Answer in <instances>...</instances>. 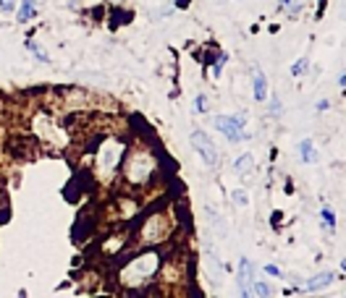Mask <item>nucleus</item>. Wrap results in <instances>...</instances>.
<instances>
[{
	"label": "nucleus",
	"instance_id": "16",
	"mask_svg": "<svg viewBox=\"0 0 346 298\" xmlns=\"http://www.w3.org/2000/svg\"><path fill=\"white\" fill-rule=\"evenodd\" d=\"M13 5H16V0H0V11L3 13H11Z\"/></svg>",
	"mask_w": 346,
	"mask_h": 298
},
{
	"label": "nucleus",
	"instance_id": "7",
	"mask_svg": "<svg viewBox=\"0 0 346 298\" xmlns=\"http://www.w3.org/2000/svg\"><path fill=\"white\" fill-rule=\"evenodd\" d=\"M34 5H37V0H21V8H19V21H21V24H26L29 18L37 16Z\"/></svg>",
	"mask_w": 346,
	"mask_h": 298
},
{
	"label": "nucleus",
	"instance_id": "9",
	"mask_svg": "<svg viewBox=\"0 0 346 298\" xmlns=\"http://www.w3.org/2000/svg\"><path fill=\"white\" fill-rule=\"evenodd\" d=\"M252 167H254V157H252V154H241L239 160L233 162V170L239 173V175H247Z\"/></svg>",
	"mask_w": 346,
	"mask_h": 298
},
{
	"label": "nucleus",
	"instance_id": "13",
	"mask_svg": "<svg viewBox=\"0 0 346 298\" xmlns=\"http://www.w3.org/2000/svg\"><path fill=\"white\" fill-rule=\"evenodd\" d=\"M307 66H309V60H307V58H299V60L294 63V68H291V73H294V76H302V73L307 71Z\"/></svg>",
	"mask_w": 346,
	"mask_h": 298
},
{
	"label": "nucleus",
	"instance_id": "4",
	"mask_svg": "<svg viewBox=\"0 0 346 298\" xmlns=\"http://www.w3.org/2000/svg\"><path fill=\"white\" fill-rule=\"evenodd\" d=\"M252 283H254V267L249 259L239 262V291L241 296H252Z\"/></svg>",
	"mask_w": 346,
	"mask_h": 298
},
{
	"label": "nucleus",
	"instance_id": "12",
	"mask_svg": "<svg viewBox=\"0 0 346 298\" xmlns=\"http://www.w3.org/2000/svg\"><path fill=\"white\" fill-rule=\"evenodd\" d=\"M323 222H325V228H328V230H333V228H336V215H333V209H331V207H325V209H323Z\"/></svg>",
	"mask_w": 346,
	"mask_h": 298
},
{
	"label": "nucleus",
	"instance_id": "10",
	"mask_svg": "<svg viewBox=\"0 0 346 298\" xmlns=\"http://www.w3.org/2000/svg\"><path fill=\"white\" fill-rule=\"evenodd\" d=\"M281 8L288 13H299V11H304V5H307V0H278Z\"/></svg>",
	"mask_w": 346,
	"mask_h": 298
},
{
	"label": "nucleus",
	"instance_id": "11",
	"mask_svg": "<svg viewBox=\"0 0 346 298\" xmlns=\"http://www.w3.org/2000/svg\"><path fill=\"white\" fill-rule=\"evenodd\" d=\"M29 50L34 52V58H37V60H42V63H50V55H48V52H45V50L40 48V45H34V42H29Z\"/></svg>",
	"mask_w": 346,
	"mask_h": 298
},
{
	"label": "nucleus",
	"instance_id": "22",
	"mask_svg": "<svg viewBox=\"0 0 346 298\" xmlns=\"http://www.w3.org/2000/svg\"><path fill=\"white\" fill-rule=\"evenodd\" d=\"M344 269H346V259H344Z\"/></svg>",
	"mask_w": 346,
	"mask_h": 298
},
{
	"label": "nucleus",
	"instance_id": "15",
	"mask_svg": "<svg viewBox=\"0 0 346 298\" xmlns=\"http://www.w3.org/2000/svg\"><path fill=\"white\" fill-rule=\"evenodd\" d=\"M231 197H233V201L239 204V207H247V204H249V199H247V191H239V189H236V191L231 194Z\"/></svg>",
	"mask_w": 346,
	"mask_h": 298
},
{
	"label": "nucleus",
	"instance_id": "3",
	"mask_svg": "<svg viewBox=\"0 0 346 298\" xmlns=\"http://www.w3.org/2000/svg\"><path fill=\"white\" fill-rule=\"evenodd\" d=\"M150 167H152V162H150L147 154H134L131 165H129V178L131 181H144L150 175Z\"/></svg>",
	"mask_w": 346,
	"mask_h": 298
},
{
	"label": "nucleus",
	"instance_id": "21",
	"mask_svg": "<svg viewBox=\"0 0 346 298\" xmlns=\"http://www.w3.org/2000/svg\"><path fill=\"white\" fill-rule=\"evenodd\" d=\"M341 87H346V73H344V76H341Z\"/></svg>",
	"mask_w": 346,
	"mask_h": 298
},
{
	"label": "nucleus",
	"instance_id": "1",
	"mask_svg": "<svg viewBox=\"0 0 346 298\" xmlns=\"http://www.w3.org/2000/svg\"><path fill=\"white\" fill-rule=\"evenodd\" d=\"M189 139H192V147L199 152V157H202V162L210 165V167H218V162H221V160H218V149L210 142V136H207L205 131H194Z\"/></svg>",
	"mask_w": 346,
	"mask_h": 298
},
{
	"label": "nucleus",
	"instance_id": "17",
	"mask_svg": "<svg viewBox=\"0 0 346 298\" xmlns=\"http://www.w3.org/2000/svg\"><path fill=\"white\" fill-rule=\"evenodd\" d=\"M194 107L199 110V113H205V110H207V97H205V95H199L197 102H194Z\"/></svg>",
	"mask_w": 346,
	"mask_h": 298
},
{
	"label": "nucleus",
	"instance_id": "8",
	"mask_svg": "<svg viewBox=\"0 0 346 298\" xmlns=\"http://www.w3.org/2000/svg\"><path fill=\"white\" fill-rule=\"evenodd\" d=\"M299 154H302V160H304V162H315V160H317V152H315L312 139H304V142L299 144Z\"/></svg>",
	"mask_w": 346,
	"mask_h": 298
},
{
	"label": "nucleus",
	"instance_id": "20",
	"mask_svg": "<svg viewBox=\"0 0 346 298\" xmlns=\"http://www.w3.org/2000/svg\"><path fill=\"white\" fill-rule=\"evenodd\" d=\"M341 18L346 21V0H344V5H341Z\"/></svg>",
	"mask_w": 346,
	"mask_h": 298
},
{
	"label": "nucleus",
	"instance_id": "14",
	"mask_svg": "<svg viewBox=\"0 0 346 298\" xmlns=\"http://www.w3.org/2000/svg\"><path fill=\"white\" fill-rule=\"evenodd\" d=\"M252 296H270V288H268L265 283H257V280H254V283H252Z\"/></svg>",
	"mask_w": 346,
	"mask_h": 298
},
{
	"label": "nucleus",
	"instance_id": "2",
	"mask_svg": "<svg viewBox=\"0 0 346 298\" xmlns=\"http://www.w3.org/2000/svg\"><path fill=\"white\" fill-rule=\"evenodd\" d=\"M218 131H223V136H229V142H241V139H249L244 134V118L233 115V118H215Z\"/></svg>",
	"mask_w": 346,
	"mask_h": 298
},
{
	"label": "nucleus",
	"instance_id": "18",
	"mask_svg": "<svg viewBox=\"0 0 346 298\" xmlns=\"http://www.w3.org/2000/svg\"><path fill=\"white\" fill-rule=\"evenodd\" d=\"M270 110H273V115H278V110H281V102H278V99H273V102H270Z\"/></svg>",
	"mask_w": 346,
	"mask_h": 298
},
{
	"label": "nucleus",
	"instance_id": "5",
	"mask_svg": "<svg viewBox=\"0 0 346 298\" xmlns=\"http://www.w3.org/2000/svg\"><path fill=\"white\" fill-rule=\"evenodd\" d=\"M254 99L265 102L268 99V79L262 71H254Z\"/></svg>",
	"mask_w": 346,
	"mask_h": 298
},
{
	"label": "nucleus",
	"instance_id": "19",
	"mask_svg": "<svg viewBox=\"0 0 346 298\" xmlns=\"http://www.w3.org/2000/svg\"><path fill=\"white\" fill-rule=\"evenodd\" d=\"M317 110H328V99H320V102H317Z\"/></svg>",
	"mask_w": 346,
	"mask_h": 298
},
{
	"label": "nucleus",
	"instance_id": "6",
	"mask_svg": "<svg viewBox=\"0 0 346 298\" xmlns=\"http://www.w3.org/2000/svg\"><path fill=\"white\" fill-rule=\"evenodd\" d=\"M333 283V272H320V275H315L312 277V280H307V291H323V288H328V285H331Z\"/></svg>",
	"mask_w": 346,
	"mask_h": 298
}]
</instances>
